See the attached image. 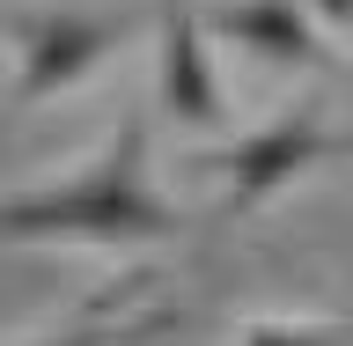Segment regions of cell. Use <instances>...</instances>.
I'll return each mask as SVG.
<instances>
[{"label":"cell","instance_id":"cell-5","mask_svg":"<svg viewBox=\"0 0 353 346\" xmlns=\"http://www.w3.org/2000/svg\"><path fill=\"white\" fill-rule=\"evenodd\" d=\"M154 96L176 126L192 133H214L228 118L221 104V74H214V52H206V22L192 8H170L162 15V66H154Z\"/></svg>","mask_w":353,"mask_h":346},{"label":"cell","instance_id":"cell-4","mask_svg":"<svg viewBox=\"0 0 353 346\" xmlns=\"http://www.w3.org/2000/svg\"><path fill=\"white\" fill-rule=\"evenodd\" d=\"M206 37H228L258 59L280 66H309V74H331L339 52H331V30L309 15V0H214L206 8Z\"/></svg>","mask_w":353,"mask_h":346},{"label":"cell","instance_id":"cell-3","mask_svg":"<svg viewBox=\"0 0 353 346\" xmlns=\"http://www.w3.org/2000/svg\"><path fill=\"white\" fill-rule=\"evenodd\" d=\"M22 52H15V104H52L66 88L96 74V66L125 44V22L118 15H88V8H44V15H22Z\"/></svg>","mask_w":353,"mask_h":346},{"label":"cell","instance_id":"cell-7","mask_svg":"<svg viewBox=\"0 0 353 346\" xmlns=\"http://www.w3.org/2000/svg\"><path fill=\"white\" fill-rule=\"evenodd\" d=\"M30 346H125V331H103V325H74L59 339H30Z\"/></svg>","mask_w":353,"mask_h":346},{"label":"cell","instance_id":"cell-8","mask_svg":"<svg viewBox=\"0 0 353 346\" xmlns=\"http://www.w3.org/2000/svg\"><path fill=\"white\" fill-rule=\"evenodd\" d=\"M309 15L324 30H353V0H309Z\"/></svg>","mask_w":353,"mask_h":346},{"label":"cell","instance_id":"cell-2","mask_svg":"<svg viewBox=\"0 0 353 346\" xmlns=\"http://www.w3.org/2000/svg\"><path fill=\"white\" fill-rule=\"evenodd\" d=\"M339 148H346V133H324L316 118H280V126H258V133H243V140H228V148H199L184 170L221 184V206L228 214H258L280 184L309 177Z\"/></svg>","mask_w":353,"mask_h":346},{"label":"cell","instance_id":"cell-6","mask_svg":"<svg viewBox=\"0 0 353 346\" xmlns=\"http://www.w3.org/2000/svg\"><path fill=\"white\" fill-rule=\"evenodd\" d=\"M236 346H353L339 325H309V317H258V325H243Z\"/></svg>","mask_w":353,"mask_h":346},{"label":"cell","instance_id":"cell-1","mask_svg":"<svg viewBox=\"0 0 353 346\" xmlns=\"http://www.w3.org/2000/svg\"><path fill=\"white\" fill-rule=\"evenodd\" d=\"M184 229L170 199L148 184V140L140 126L110 133V148L88 170L0 199V243H162Z\"/></svg>","mask_w":353,"mask_h":346}]
</instances>
